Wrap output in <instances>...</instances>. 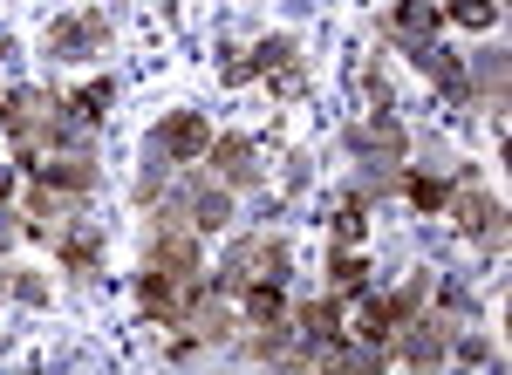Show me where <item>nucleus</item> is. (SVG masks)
I'll use <instances>...</instances> for the list:
<instances>
[{"mask_svg":"<svg viewBox=\"0 0 512 375\" xmlns=\"http://www.w3.org/2000/svg\"><path fill=\"white\" fill-rule=\"evenodd\" d=\"M151 150H158L164 164H198V157L212 150V123L198 110H171L158 130H151Z\"/></svg>","mask_w":512,"mask_h":375,"instance_id":"obj_9","label":"nucleus"},{"mask_svg":"<svg viewBox=\"0 0 512 375\" xmlns=\"http://www.w3.org/2000/svg\"><path fill=\"white\" fill-rule=\"evenodd\" d=\"M205 280H212L219 294H246V287H260V280H287V239H274V232L233 239Z\"/></svg>","mask_w":512,"mask_h":375,"instance_id":"obj_3","label":"nucleus"},{"mask_svg":"<svg viewBox=\"0 0 512 375\" xmlns=\"http://www.w3.org/2000/svg\"><path fill=\"white\" fill-rule=\"evenodd\" d=\"M437 35H444V0H396L390 14H383V41L403 48V55L431 48Z\"/></svg>","mask_w":512,"mask_h":375,"instance_id":"obj_7","label":"nucleus"},{"mask_svg":"<svg viewBox=\"0 0 512 375\" xmlns=\"http://www.w3.org/2000/svg\"><path fill=\"white\" fill-rule=\"evenodd\" d=\"M219 75H226V82H246V75H253V55H246L239 41H226V48H219Z\"/></svg>","mask_w":512,"mask_h":375,"instance_id":"obj_27","label":"nucleus"},{"mask_svg":"<svg viewBox=\"0 0 512 375\" xmlns=\"http://www.w3.org/2000/svg\"><path fill=\"white\" fill-rule=\"evenodd\" d=\"M239 314H246L253 328H274V321H287V294H280V280L246 287V294H239Z\"/></svg>","mask_w":512,"mask_h":375,"instance_id":"obj_22","label":"nucleus"},{"mask_svg":"<svg viewBox=\"0 0 512 375\" xmlns=\"http://www.w3.org/2000/svg\"><path fill=\"white\" fill-rule=\"evenodd\" d=\"M465 110L506 116V48H478L465 69Z\"/></svg>","mask_w":512,"mask_h":375,"instance_id":"obj_15","label":"nucleus"},{"mask_svg":"<svg viewBox=\"0 0 512 375\" xmlns=\"http://www.w3.org/2000/svg\"><path fill=\"white\" fill-rule=\"evenodd\" d=\"M349 150L362 164H403L410 157V130L396 123V110H369V123L349 130Z\"/></svg>","mask_w":512,"mask_h":375,"instance_id":"obj_11","label":"nucleus"},{"mask_svg":"<svg viewBox=\"0 0 512 375\" xmlns=\"http://www.w3.org/2000/svg\"><path fill=\"white\" fill-rule=\"evenodd\" d=\"M212 178L226 191H260V144L253 137H212Z\"/></svg>","mask_w":512,"mask_h":375,"instance_id":"obj_14","label":"nucleus"},{"mask_svg":"<svg viewBox=\"0 0 512 375\" xmlns=\"http://www.w3.org/2000/svg\"><path fill=\"white\" fill-rule=\"evenodd\" d=\"M492 14H499V0H451L444 7V21H465V28H492Z\"/></svg>","mask_w":512,"mask_h":375,"instance_id":"obj_25","label":"nucleus"},{"mask_svg":"<svg viewBox=\"0 0 512 375\" xmlns=\"http://www.w3.org/2000/svg\"><path fill=\"white\" fill-rule=\"evenodd\" d=\"M451 355L472 362V369H485V362H492V341H485V335H451Z\"/></svg>","mask_w":512,"mask_h":375,"instance_id":"obj_26","label":"nucleus"},{"mask_svg":"<svg viewBox=\"0 0 512 375\" xmlns=\"http://www.w3.org/2000/svg\"><path fill=\"white\" fill-rule=\"evenodd\" d=\"M424 300H431V273H410L396 294H362V335L376 341V348H390V335L424 307Z\"/></svg>","mask_w":512,"mask_h":375,"instance_id":"obj_5","label":"nucleus"},{"mask_svg":"<svg viewBox=\"0 0 512 375\" xmlns=\"http://www.w3.org/2000/svg\"><path fill=\"white\" fill-rule=\"evenodd\" d=\"M226 219H233V191L212 171H192L185 185H171L158 198V232H219Z\"/></svg>","mask_w":512,"mask_h":375,"instance_id":"obj_2","label":"nucleus"},{"mask_svg":"<svg viewBox=\"0 0 512 375\" xmlns=\"http://www.w3.org/2000/svg\"><path fill=\"white\" fill-rule=\"evenodd\" d=\"M335 246H362V232H369V191H349L342 205H335Z\"/></svg>","mask_w":512,"mask_h":375,"instance_id":"obj_23","label":"nucleus"},{"mask_svg":"<svg viewBox=\"0 0 512 375\" xmlns=\"http://www.w3.org/2000/svg\"><path fill=\"white\" fill-rule=\"evenodd\" d=\"M328 294H342V300L369 294V253L362 246H335L328 253Z\"/></svg>","mask_w":512,"mask_h":375,"instance_id":"obj_19","label":"nucleus"},{"mask_svg":"<svg viewBox=\"0 0 512 375\" xmlns=\"http://www.w3.org/2000/svg\"><path fill=\"white\" fill-rule=\"evenodd\" d=\"M444 212L465 225L472 239H485V246H499V239H506V205H499L492 191H478L472 178H465V191H451V205H444Z\"/></svg>","mask_w":512,"mask_h":375,"instance_id":"obj_13","label":"nucleus"},{"mask_svg":"<svg viewBox=\"0 0 512 375\" xmlns=\"http://www.w3.org/2000/svg\"><path fill=\"white\" fill-rule=\"evenodd\" d=\"M0 130L14 144V164H35V157H55V150H89L96 130H82L69 116V96L55 89H7L0 96Z\"/></svg>","mask_w":512,"mask_h":375,"instance_id":"obj_1","label":"nucleus"},{"mask_svg":"<svg viewBox=\"0 0 512 375\" xmlns=\"http://www.w3.org/2000/svg\"><path fill=\"white\" fill-rule=\"evenodd\" d=\"M158 185H164V157L151 150V164L137 171V198H158Z\"/></svg>","mask_w":512,"mask_h":375,"instance_id":"obj_28","label":"nucleus"},{"mask_svg":"<svg viewBox=\"0 0 512 375\" xmlns=\"http://www.w3.org/2000/svg\"><path fill=\"white\" fill-rule=\"evenodd\" d=\"M390 362H410V369H444V362H451V321L417 307V314H410V321L396 328Z\"/></svg>","mask_w":512,"mask_h":375,"instance_id":"obj_6","label":"nucleus"},{"mask_svg":"<svg viewBox=\"0 0 512 375\" xmlns=\"http://www.w3.org/2000/svg\"><path fill=\"white\" fill-rule=\"evenodd\" d=\"M21 232H28V225L14 219V212H7V198H0V246H14V239H21Z\"/></svg>","mask_w":512,"mask_h":375,"instance_id":"obj_29","label":"nucleus"},{"mask_svg":"<svg viewBox=\"0 0 512 375\" xmlns=\"http://www.w3.org/2000/svg\"><path fill=\"white\" fill-rule=\"evenodd\" d=\"M287 328L301 335V355L321 369V355L342 341V294H321V300H308V307H294V314H287Z\"/></svg>","mask_w":512,"mask_h":375,"instance_id":"obj_10","label":"nucleus"},{"mask_svg":"<svg viewBox=\"0 0 512 375\" xmlns=\"http://www.w3.org/2000/svg\"><path fill=\"white\" fill-rule=\"evenodd\" d=\"M396 191H403L417 212H444V205H451V178H437V171H410V164H396Z\"/></svg>","mask_w":512,"mask_h":375,"instance_id":"obj_21","label":"nucleus"},{"mask_svg":"<svg viewBox=\"0 0 512 375\" xmlns=\"http://www.w3.org/2000/svg\"><path fill=\"white\" fill-rule=\"evenodd\" d=\"M28 171H35V185H48V191H82V198L103 185L96 150H55V157H35Z\"/></svg>","mask_w":512,"mask_h":375,"instance_id":"obj_12","label":"nucleus"},{"mask_svg":"<svg viewBox=\"0 0 512 375\" xmlns=\"http://www.w3.org/2000/svg\"><path fill=\"white\" fill-rule=\"evenodd\" d=\"M0 287L21 300V307H48V280H41V273H28V266H7V273H0Z\"/></svg>","mask_w":512,"mask_h":375,"instance_id":"obj_24","label":"nucleus"},{"mask_svg":"<svg viewBox=\"0 0 512 375\" xmlns=\"http://www.w3.org/2000/svg\"><path fill=\"white\" fill-rule=\"evenodd\" d=\"M246 55H253V75H267V82H301V41L294 35H267Z\"/></svg>","mask_w":512,"mask_h":375,"instance_id":"obj_17","label":"nucleus"},{"mask_svg":"<svg viewBox=\"0 0 512 375\" xmlns=\"http://www.w3.org/2000/svg\"><path fill=\"white\" fill-rule=\"evenodd\" d=\"M158 273H178V280H192V273H205V253H198V232H158L151 239V260Z\"/></svg>","mask_w":512,"mask_h":375,"instance_id":"obj_16","label":"nucleus"},{"mask_svg":"<svg viewBox=\"0 0 512 375\" xmlns=\"http://www.w3.org/2000/svg\"><path fill=\"white\" fill-rule=\"evenodd\" d=\"M0 348H7V335H0Z\"/></svg>","mask_w":512,"mask_h":375,"instance_id":"obj_31","label":"nucleus"},{"mask_svg":"<svg viewBox=\"0 0 512 375\" xmlns=\"http://www.w3.org/2000/svg\"><path fill=\"white\" fill-rule=\"evenodd\" d=\"M7 191H14V164H0V198H7Z\"/></svg>","mask_w":512,"mask_h":375,"instance_id":"obj_30","label":"nucleus"},{"mask_svg":"<svg viewBox=\"0 0 512 375\" xmlns=\"http://www.w3.org/2000/svg\"><path fill=\"white\" fill-rule=\"evenodd\" d=\"M110 103H117V75H96V82H82V89H69V116H76L82 130H103V116H110Z\"/></svg>","mask_w":512,"mask_h":375,"instance_id":"obj_20","label":"nucleus"},{"mask_svg":"<svg viewBox=\"0 0 512 375\" xmlns=\"http://www.w3.org/2000/svg\"><path fill=\"white\" fill-rule=\"evenodd\" d=\"M110 35H117L110 7H76V14H55L48 21L41 48H48V62H96L110 48Z\"/></svg>","mask_w":512,"mask_h":375,"instance_id":"obj_4","label":"nucleus"},{"mask_svg":"<svg viewBox=\"0 0 512 375\" xmlns=\"http://www.w3.org/2000/svg\"><path fill=\"white\" fill-rule=\"evenodd\" d=\"M410 62H417V69L431 75V82L444 89V96H451V103H458V110H465V55H451L444 41H431V48H417Z\"/></svg>","mask_w":512,"mask_h":375,"instance_id":"obj_18","label":"nucleus"},{"mask_svg":"<svg viewBox=\"0 0 512 375\" xmlns=\"http://www.w3.org/2000/svg\"><path fill=\"white\" fill-rule=\"evenodd\" d=\"M103 246H110V225L103 219H69L55 232V260L69 280H96L103 273Z\"/></svg>","mask_w":512,"mask_h":375,"instance_id":"obj_8","label":"nucleus"}]
</instances>
